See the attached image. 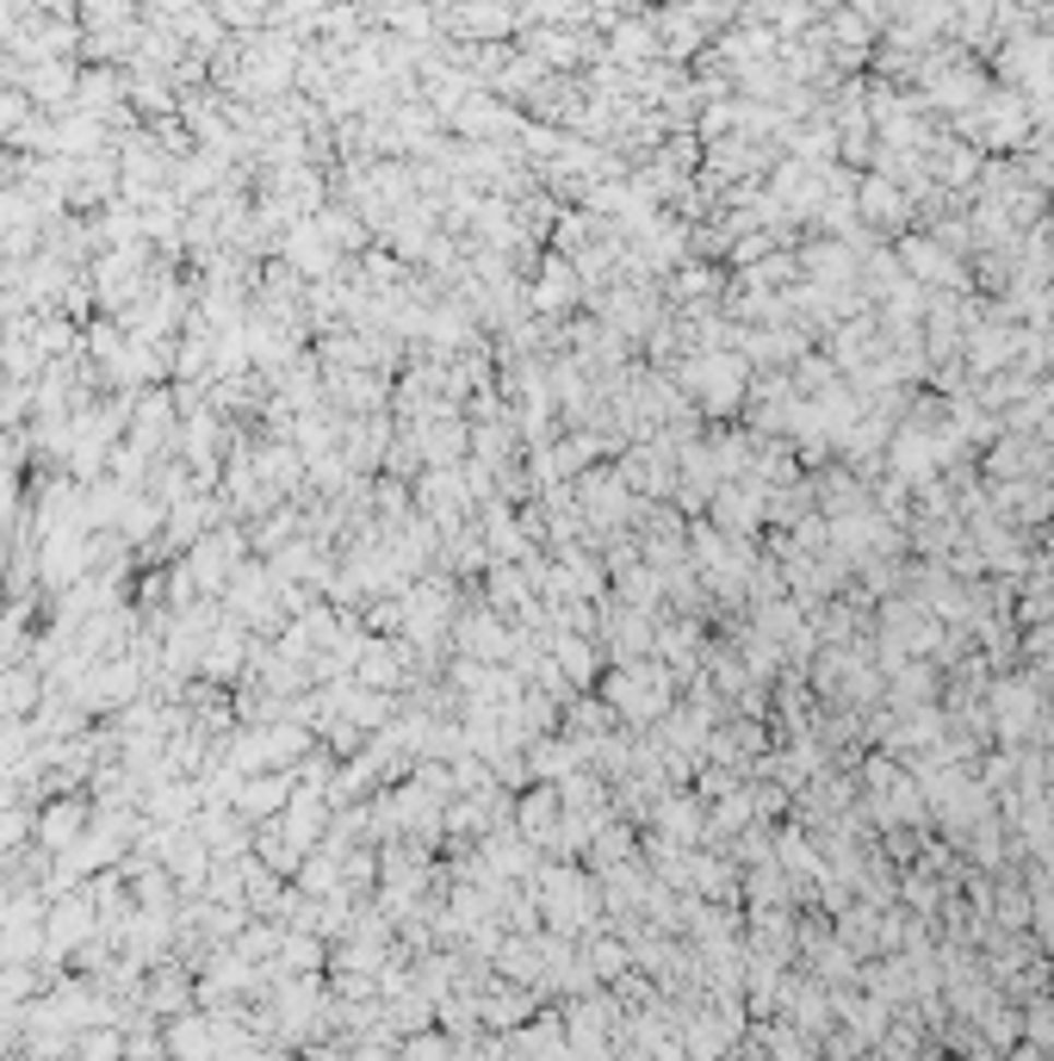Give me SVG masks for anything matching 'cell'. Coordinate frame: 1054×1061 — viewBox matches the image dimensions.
Returning a JSON list of instances; mask_svg holds the SVG:
<instances>
[{"label":"cell","instance_id":"6da1fadb","mask_svg":"<svg viewBox=\"0 0 1054 1061\" xmlns=\"http://www.w3.org/2000/svg\"><path fill=\"white\" fill-rule=\"evenodd\" d=\"M236 801H242V813H268L286 801V776H254V782H242L236 789Z\"/></svg>","mask_w":1054,"mask_h":1061}]
</instances>
